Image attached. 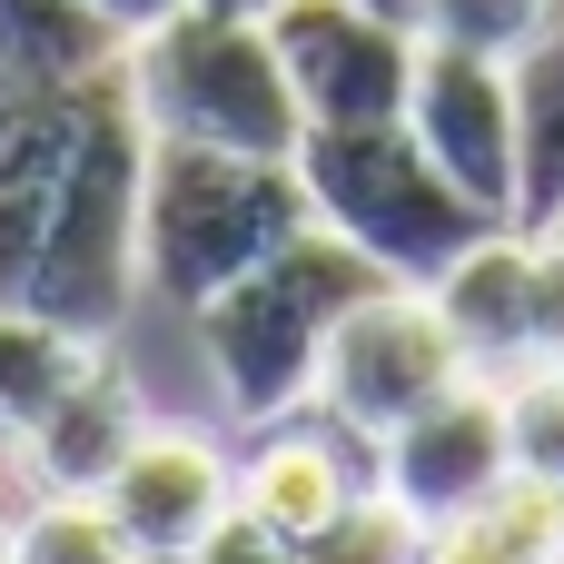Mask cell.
<instances>
[{
  "label": "cell",
  "mask_w": 564,
  "mask_h": 564,
  "mask_svg": "<svg viewBox=\"0 0 564 564\" xmlns=\"http://www.w3.org/2000/svg\"><path fill=\"white\" fill-rule=\"evenodd\" d=\"M377 288H397V278L317 218L307 238H288L278 258H258L248 278H228L208 307H188L198 317V357H208L218 397L238 406V426H268L288 406H307L337 317L357 297H377Z\"/></svg>",
  "instance_id": "cell-2"
},
{
  "label": "cell",
  "mask_w": 564,
  "mask_h": 564,
  "mask_svg": "<svg viewBox=\"0 0 564 564\" xmlns=\"http://www.w3.org/2000/svg\"><path fill=\"white\" fill-rule=\"evenodd\" d=\"M555 228H564V218H555Z\"/></svg>",
  "instance_id": "cell-28"
},
{
  "label": "cell",
  "mask_w": 564,
  "mask_h": 564,
  "mask_svg": "<svg viewBox=\"0 0 564 564\" xmlns=\"http://www.w3.org/2000/svg\"><path fill=\"white\" fill-rule=\"evenodd\" d=\"M99 506L119 516L129 545L188 555V545L238 506V466H228L208 436H188V426H139V446L119 456V476L99 486Z\"/></svg>",
  "instance_id": "cell-11"
},
{
  "label": "cell",
  "mask_w": 564,
  "mask_h": 564,
  "mask_svg": "<svg viewBox=\"0 0 564 564\" xmlns=\"http://www.w3.org/2000/svg\"><path fill=\"white\" fill-rule=\"evenodd\" d=\"M297 178L317 198V218L367 248L397 288H426L446 258H466L486 228H506L496 208H476L426 149L406 119H367V129H307L297 139Z\"/></svg>",
  "instance_id": "cell-5"
},
{
  "label": "cell",
  "mask_w": 564,
  "mask_h": 564,
  "mask_svg": "<svg viewBox=\"0 0 564 564\" xmlns=\"http://www.w3.org/2000/svg\"><path fill=\"white\" fill-rule=\"evenodd\" d=\"M278 69L307 109V129H367V119H406L416 89V20L387 0H278L268 10Z\"/></svg>",
  "instance_id": "cell-6"
},
{
  "label": "cell",
  "mask_w": 564,
  "mask_h": 564,
  "mask_svg": "<svg viewBox=\"0 0 564 564\" xmlns=\"http://www.w3.org/2000/svg\"><path fill=\"white\" fill-rule=\"evenodd\" d=\"M89 10H99V20H109L119 40H139V30H159L169 10H188V0H89Z\"/></svg>",
  "instance_id": "cell-25"
},
{
  "label": "cell",
  "mask_w": 564,
  "mask_h": 564,
  "mask_svg": "<svg viewBox=\"0 0 564 564\" xmlns=\"http://www.w3.org/2000/svg\"><path fill=\"white\" fill-rule=\"evenodd\" d=\"M506 426H516V476L564 486V357H525V377L506 387Z\"/></svg>",
  "instance_id": "cell-21"
},
{
  "label": "cell",
  "mask_w": 564,
  "mask_h": 564,
  "mask_svg": "<svg viewBox=\"0 0 564 564\" xmlns=\"http://www.w3.org/2000/svg\"><path fill=\"white\" fill-rule=\"evenodd\" d=\"M535 357H564V228H535Z\"/></svg>",
  "instance_id": "cell-24"
},
{
  "label": "cell",
  "mask_w": 564,
  "mask_h": 564,
  "mask_svg": "<svg viewBox=\"0 0 564 564\" xmlns=\"http://www.w3.org/2000/svg\"><path fill=\"white\" fill-rule=\"evenodd\" d=\"M416 40H456V50H486V59H516L525 30L545 20V0H406Z\"/></svg>",
  "instance_id": "cell-22"
},
{
  "label": "cell",
  "mask_w": 564,
  "mask_h": 564,
  "mask_svg": "<svg viewBox=\"0 0 564 564\" xmlns=\"http://www.w3.org/2000/svg\"><path fill=\"white\" fill-rule=\"evenodd\" d=\"M139 198H149V119L129 99V79L99 69L79 89V149H69L59 208H50L40 258H30L10 307L109 347L119 317L139 307Z\"/></svg>",
  "instance_id": "cell-1"
},
{
  "label": "cell",
  "mask_w": 564,
  "mask_h": 564,
  "mask_svg": "<svg viewBox=\"0 0 564 564\" xmlns=\"http://www.w3.org/2000/svg\"><path fill=\"white\" fill-rule=\"evenodd\" d=\"M416 564H564V486L535 476H506L486 506L426 525Z\"/></svg>",
  "instance_id": "cell-17"
},
{
  "label": "cell",
  "mask_w": 564,
  "mask_h": 564,
  "mask_svg": "<svg viewBox=\"0 0 564 564\" xmlns=\"http://www.w3.org/2000/svg\"><path fill=\"white\" fill-rule=\"evenodd\" d=\"M317 228V198L297 159L258 149H198V139H149V198H139V288L169 307H208L228 278L278 258L288 238Z\"/></svg>",
  "instance_id": "cell-3"
},
{
  "label": "cell",
  "mask_w": 564,
  "mask_h": 564,
  "mask_svg": "<svg viewBox=\"0 0 564 564\" xmlns=\"http://www.w3.org/2000/svg\"><path fill=\"white\" fill-rule=\"evenodd\" d=\"M506 476H516V426H506V387H496L486 367L456 377L436 406H416V416L377 446V486H387L416 525H446V516L486 506Z\"/></svg>",
  "instance_id": "cell-9"
},
{
  "label": "cell",
  "mask_w": 564,
  "mask_h": 564,
  "mask_svg": "<svg viewBox=\"0 0 564 564\" xmlns=\"http://www.w3.org/2000/svg\"><path fill=\"white\" fill-rule=\"evenodd\" d=\"M357 496H377V446L337 406H317V397L288 406V416H268L258 446H248V466H238V506L268 516L288 545H307L317 525H337Z\"/></svg>",
  "instance_id": "cell-10"
},
{
  "label": "cell",
  "mask_w": 564,
  "mask_h": 564,
  "mask_svg": "<svg viewBox=\"0 0 564 564\" xmlns=\"http://www.w3.org/2000/svg\"><path fill=\"white\" fill-rule=\"evenodd\" d=\"M506 79H516V139H525L516 228H555L564 218V0H545V20L506 59Z\"/></svg>",
  "instance_id": "cell-16"
},
{
  "label": "cell",
  "mask_w": 564,
  "mask_h": 564,
  "mask_svg": "<svg viewBox=\"0 0 564 564\" xmlns=\"http://www.w3.org/2000/svg\"><path fill=\"white\" fill-rule=\"evenodd\" d=\"M139 426H149L139 387L119 377L109 347H89V367H79V377L40 406V426L20 436V466H30L40 496H99V486L119 476V456L139 446Z\"/></svg>",
  "instance_id": "cell-12"
},
{
  "label": "cell",
  "mask_w": 564,
  "mask_h": 564,
  "mask_svg": "<svg viewBox=\"0 0 564 564\" xmlns=\"http://www.w3.org/2000/svg\"><path fill=\"white\" fill-rule=\"evenodd\" d=\"M416 545H426V525L377 486V496H357L337 525H317V535L297 545V564H416Z\"/></svg>",
  "instance_id": "cell-20"
},
{
  "label": "cell",
  "mask_w": 564,
  "mask_h": 564,
  "mask_svg": "<svg viewBox=\"0 0 564 564\" xmlns=\"http://www.w3.org/2000/svg\"><path fill=\"white\" fill-rule=\"evenodd\" d=\"M139 545L119 535V516L99 496H40L30 516L0 525V564H129Z\"/></svg>",
  "instance_id": "cell-19"
},
{
  "label": "cell",
  "mask_w": 564,
  "mask_h": 564,
  "mask_svg": "<svg viewBox=\"0 0 564 564\" xmlns=\"http://www.w3.org/2000/svg\"><path fill=\"white\" fill-rule=\"evenodd\" d=\"M456 377H476L466 367V347L446 337V317H436V297L426 288H377V297H357L347 317H337V337H327V357H317V406H337L367 446H387L416 406H436Z\"/></svg>",
  "instance_id": "cell-7"
},
{
  "label": "cell",
  "mask_w": 564,
  "mask_h": 564,
  "mask_svg": "<svg viewBox=\"0 0 564 564\" xmlns=\"http://www.w3.org/2000/svg\"><path fill=\"white\" fill-rule=\"evenodd\" d=\"M406 129H416V149L476 208L516 218V198H525V139H516V79H506V59L426 40L416 50V89H406Z\"/></svg>",
  "instance_id": "cell-8"
},
{
  "label": "cell",
  "mask_w": 564,
  "mask_h": 564,
  "mask_svg": "<svg viewBox=\"0 0 564 564\" xmlns=\"http://www.w3.org/2000/svg\"><path fill=\"white\" fill-rule=\"evenodd\" d=\"M387 10H406V0H387Z\"/></svg>",
  "instance_id": "cell-27"
},
{
  "label": "cell",
  "mask_w": 564,
  "mask_h": 564,
  "mask_svg": "<svg viewBox=\"0 0 564 564\" xmlns=\"http://www.w3.org/2000/svg\"><path fill=\"white\" fill-rule=\"evenodd\" d=\"M89 347L99 337H69V327H50L30 307H0V446H20L40 426V406L89 367Z\"/></svg>",
  "instance_id": "cell-18"
},
{
  "label": "cell",
  "mask_w": 564,
  "mask_h": 564,
  "mask_svg": "<svg viewBox=\"0 0 564 564\" xmlns=\"http://www.w3.org/2000/svg\"><path fill=\"white\" fill-rule=\"evenodd\" d=\"M446 337L466 347V367H525L535 357V228H486L466 258H446L426 278Z\"/></svg>",
  "instance_id": "cell-13"
},
{
  "label": "cell",
  "mask_w": 564,
  "mask_h": 564,
  "mask_svg": "<svg viewBox=\"0 0 564 564\" xmlns=\"http://www.w3.org/2000/svg\"><path fill=\"white\" fill-rule=\"evenodd\" d=\"M188 564H297V545L268 525V516H248V506H228L198 545H188Z\"/></svg>",
  "instance_id": "cell-23"
},
{
  "label": "cell",
  "mask_w": 564,
  "mask_h": 564,
  "mask_svg": "<svg viewBox=\"0 0 564 564\" xmlns=\"http://www.w3.org/2000/svg\"><path fill=\"white\" fill-rule=\"evenodd\" d=\"M119 79H129L149 139L258 149V159H297V139H307V109H297V89L278 69L268 20H238V10H208V0L139 30L119 50Z\"/></svg>",
  "instance_id": "cell-4"
},
{
  "label": "cell",
  "mask_w": 564,
  "mask_h": 564,
  "mask_svg": "<svg viewBox=\"0 0 564 564\" xmlns=\"http://www.w3.org/2000/svg\"><path fill=\"white\" fill-rule=\"evenodd\" d=\"M79 89H50V99H10L0 109V307L20 297L30 258H40V228L59 208V178H69V149H79Z\"/></svg>",
  "instance_id": "cell-14"
},
{
  "label": "cell",
  "mask_w": 564,
  "mask_h": 564,
  "mask_svg": "<svg viewBox=\"0 0 564 564\" xmlns=\"http://www.w3.org/2000/svg\"><path fill=\"white\" fill-rule=\"evenodd\" d=\"M119 30L89 10V0H0V109L10 99H50V89H79L99 69H119Z\"/></svg>",
  "instance_id": "cell-15"
},
{
  "label": "cell",
  "mask_w": 564,
  "mask_h": 564,
  "mask_svg": "<svg viewBox=\"0 0 564 564\" xmlns=\"http://www.w3.org/2000/svg\"><path fill=\"white\" fill-rule=\"evenodd\" d=\"M129 564H188V555H149V545H139V555H129Z\"/></svg>",
  "instance_id": "cell-26"
}]
</instances>
